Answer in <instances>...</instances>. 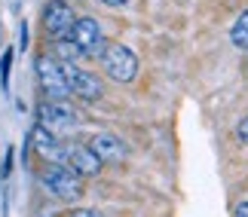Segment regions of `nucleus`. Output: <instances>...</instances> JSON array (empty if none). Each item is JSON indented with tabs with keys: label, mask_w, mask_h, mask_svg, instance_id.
Segmentation results:
<instances>
[{
	"label": "nucleus",
	"mask_w": 248,
	"mask_h": 217,
	"mask_svg": "<svg viewBox=\"0 0 248 217\" xmlns=\"http://www.w3.org/2000/svg\"><path fill=\"white\" fill-rule=\"evenodd\" d=\"M230 43L236 46V49H245L248 52V9H245V13H239L236 25L230 28Z\"/></svg>",
	"instance_id": "nucleus-11"
},
{
	"label": "nucleus",
	"mask_w": 248,
	"mask_h": 217,
	"mask_svg": "<svg viewBox=\"0 0 248 217\" xmlns=\"http://www.w3.org/2000/svg\"><path fill=\"white\" fill-rule=\"evenodd\" d=\"M9 73H13V49H6L3 58H0V83H3V89H9Z\"/></svg>",
	"instance_id": "nucleus-13"
},
{
	"label": "nucleus",
	"mask_w": 248,
	"mask_h": 217,
	"mask_svg": "<svg viewBox=\"0 0 248 217\" xmlns=\"http://www.w3.org/2000/svg\"><path fill=\"white\" fill-rule=\"evenodd\" d=\"M62 64H64V77H68L71 95H77L80 101H98L104 95V83L95 77L92 71L77 68L74 61H62Z\"/></svg>",
	"instance_id": "nucleus-6"
},
{
	"label": "nucleus",
	"mask_w": 248,
	"mask_h": 217,
	"mask_svg": "<svg viewBox=\"0 0 248 217\" xmlns=\"http://www.w3.org/2000/svg\"><path fill=\"white\" fill-rule=\"evenodd\" d=\"M28 138H31V144L37 147V153H40L46 162H64V144H62V138L55 135V131H49L46 126L37 122Z\"/></svg>",
	"instance_id": "nucleus-10"
},
{
	"label": "nucleus",
	"mask_w": 248,
	"mask_h": 217,
	"mask_svg": "<svg viewBox=\"0 0 248 217\" xmlns=\"http://www.w3.org/2000/svg\"><path fill=\"white\" fill-rule=\"evenodd\" d=\"M71 217H101V214L92 208H77V211H71Z\"/></svg>",
	"instance_id": "nucleus-17"
},
{
	"label": "nucleus",
	"mask_w": 248,
	"mask_h": 217,
	"mask_svg": "<svg viewBox=\"0 0 248 217\" xmlns=\"http://www.w3.org/2000/svg\"><path fill=\"white\" fill-rule=\"evenodd\" d=\"M18 49H28V25L22 22V28H18Z\"/></svg>",
	"instance_id": "nucleus-16"
},
{
	"label": "nucleus",
	"mask_w": 248,
	"mask_h": 217,
	"mask_svg": "<svg viewBox=\"0 0 248 217\" xmlns=\"http://www.w3.org/2000/svg\"><path fill=\"white\" fill-rule=\"evenodd\" d=\"M101 64H104V73L117 83H132L138 77V55L123 43H108L101 52Z\"/></svg>",
	"instance_id": "nucleus-2"
},
{
	"label": "nucleus",
	"mask_w": 248,
	"mask_h": 217,
	"mask_svg": "<svg viewBox=\"0 0 248 217\" xmlns=\"http://www.w3.org/2000/svg\"><path fill=\"white\" fill-rule=\"evenodd\" d=\"M236 138H239L242 144H248V113H245L239 122H236Z\"/></svg>",
	"instance_id": "nucleus-14"
},
{
	"label": "nucleus",
	"mask_w": 248,
	"mask_h": 217,
	"mask_svg": "<svg viewBox=\"0 0 248 217\" xmlns=\"http://www.w3.org/2000/svg\"><path fill=\"white\" fill-rule=\"evenodd\" d=\"M40 184L46 187V193L62 202H74L83 196V174H77L64 162H46L40 168Z\"/></svg>",
	"instance_id": "nucleus-1"
},
{
	"label": "nucleus",
	"mask_w": 248,
	"mask_h": 217,
	"mask_svg": "<svg viewBox=\"0 0 248 217\" xmlns=\"http://www.w3.org/2000/svg\"><path fill=\"white\" fill-rule=\"evenodd\" d=\"M233 217H248V202H239L236 205V214Z\"/></svg>",
	"instance_id": "nucleus-18"
},
{
	"label": "nucleus",
	"mask_w": 248,
	"mask_h": 217,
	"mask_svg": "<svg viewBox=\"0 0 248 217\" xmlns=\"http://www.w3.org/2000/svg\"><path fill=\"white\" fill-rule=\"evenodd\" d=\"M74 22H77V15H74V9L68 3H62V0L46 3V9H43V28H46V34H49V37H55V40L71 37Z\"/></svg>",
	"instance_id": "nucleus-7"
},
{
	"label": "nucleus",
	"mask_w": 248,
	"mask_h": 217,
	"mask_svg": "<svg viewBox=\"0 0 248 217\" xmlns=\"http://www.w3.org/2000/svg\"><path fill=\"white\" fill-rule=\"evenodd\" d=\"M71 40L80 46V52L83 55H89V58H101V52H104V46H108V40H104V31H101V25L95 22V18H77L71 28Z\"/></svg>",
	"instance_id": "nucleus-5"
},
{
	"label": "nucleus",
	"mask_w": 248,
	"mask_h": 217,
	"mask_svg": "<svg viewBox=\"0 0 248 217\" xmlns=\"http://www.w3.org/2000/svg\"><path fill=\"white\" fill-rule=\"evenodd\" d=\"M80 46L71 40V37H62V40H55V58L59 61H77L80 58Z\"/></svg>",
	"instance_id": "nucleus-12"
},
{
	"label": "nucleus",
	"mask_w": 248,
	"mask_h": 217,
	"mask_svg": "<svg viewBox=\"0 0 248 217\" xmlns=\"http://www.w3.org/2000/svg\"><path fill=\"white\" fill-rule=\"evenodd\" d=\"M89 147H92V153L98 156L104 165H117V162H126V159H129L126 141L117 138V135H110V131H98V135L89 141Z\"/></svg>",
	"instance_id": "nucleus-8"
},
{
	"label": "nucleus",
	"mask_w": 248,
	"mask_h": 217,
	"mask_svg": "<svg viewBox=\"0 0 248 217\" xmlns=\"http://www.w3.org/2000/svg\"><path fill=\"white\" fill-rule=\"evenodd\" d=\"M64 165H71L83 177H95L101 172V159L92 153L89 144H64Z\"/></svg>",
	"instance_id": "nucleus-9"
},
{
	"label": "nucleus",
	"mask_w": 248,
	"mask_h": 217,
	"mask_svg": "<svg viewBox=\"0 0 248 217\" xmlns=\"http://www.w3.org/2000/svg\"><path fill=\"white\" fill-rule=\"evenodd\" d=\"M37 122L40 126H46L49 131H55V135H62V131H71L77 129V110L68 107L62 98H46L37 104Z\"/></svg>",
	"instance_id": "nucleus-4"
},
{
	"label": "nucleus",
	"mask_w": 248,
	"mask_h": 217,
	"mask_svg": "<svg viewBox=\"0 0 248 217\" xmlns=\"http://www.w3.org/2000/svg\"><path fill=\"white\" fill-rule=\"evenodd\" d=\"M104 6H123V3H129V0H101Z\"/></svg>",
	"instance_id": "nucleus-19"
},
{
	"label": "nucleus",
	"mask_w": 248,
	"mask_h": 217,
	"mask_svg": "<svg viewBox=\"0 0 248 217\" xmlns=\"http://www.w3.org/2000/svg\"><path fill=\"white\" fill-rule=\"evenodd\" d=\"M37 80H40V89L46 98H68L71 95V86H68V77H64V64L52 55H40L37 58Z\"/></svg>",
	"instance_id": "nucleus-3"
},
{
	"label": "nucleus",
	"mask_w": 248,
	"mask_h": 217,
	"mask_svg": "<svg viewBox=\"0 0 248 217\" xmlns=\"http://www.w3.org/2000/svg\"><path fill=\"white\" fill-rule=\"evenodd\" d=\"M13 159H16V150L6 147V156H3V168H0V174L9 177V172H13Z\"/></svg>",
	"instance_id": "nucleus-15"
}]
</instances>
